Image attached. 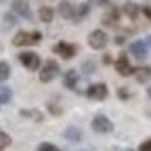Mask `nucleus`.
Listing matches in <instances>:
<instances>
[{
    "instance_id": "1",
    "label": "nucleus",
    "mask_w": 151,
    "mask_h": 151,
    "mask_svg": "<svg viewBox=\"0 0 151 151\" xmlns=\"http://www.w3.org/2000/svg\"><path fill=\"white\" fill-rule=\"evenodd\" d=\"M40 40H42L40 32H17L13 38V44L15 46H32V44H38Z\"/></svg>"
},
{
    "instance_id": "2",
    "label": "nucleus",
    "mask_w": 151,
    "mask_h": 151,
    "mask_svg": "<svg viewBox=\"0 0 151 151\" xmlns=\"http://www.w3.org/2000/svg\"><path fill=\"white\" fill-rule=\"evenodd\" d=\"M107 34L103 32V29H94V32H90L88 34V46L90 48H94V50H101V48H105V44H107Z\"/></svg>"
},
{
    "instance_id": "3",
    "label": "nucleus",
    "mask_w": 151,
    "mask_h": 151,
    "mask_svg": "<svg viewBox=\"0 0 151 151\" xmlns=\"http://www.w3.org/2000/svg\"><path fill=\"white\" fill-rule=\"evenodd\" d=\"M19 61H21V65H23L25 69L34 71V69L40 67V55H38V52H32V50H25V52L19 55Z\"/></svg>"
},
{
    "instance_id": "4",
    "label": "nucleus",
    "mask_w": 151,
    "mask_h": 151,
    "mask_svg": "<svg viewBox=\"0 0 151 151\" xmlns=\"http://www.w3.org/2000/svg\"><path fill=\"white\" fill-rule=\"evenodd\" d=\"M90 126H92L94 132H101V134H109V132L113 130V124H111V120L107 116H94Z\"/></svg>"
},
{
    "instance_id": "5",
    "label": "nucleus",
    "mask_w": 151,
    "mask_h": 151,
    "mask_svg": "<svg viewBox=\"0 0 151 151\" xmlns=\"http://www.w3.org/2000/svg\"><path fill=\"white\" fill-rule=\"evenodd\" d=\"M57 73H61V71H59V63L52 61V59L46 61V65H44L42 71H40V82H50V80H55Z\"/></svg>"
},
{
    "instance_id": "6",
    "label": "nucleus",
    "mask_w": 151,
    "mask_h": 151,
    "mask_svg": "<svg viewBox=\"0 0 151 151\" xmlns=\"http://www.w3.org/2000/svg\"><path fill=\"white\" fill-rule=\"evenodd\" d=\"M86 94H88V99H92V101H103V99H107L109 90H107L105 84H90Z\"/></svg>"
},
{
    "instance_id": "7",
    "label": "nucleus",
    "mask_w": 151,
    "mask_h": 151,
    "mask_svg": "<svg viewBox=\"0 0 151 151\" xmlns=\"http://www.w3.org/2000/svg\"><path fill=\"white\" fill-rule=\"evenodd\" d=\"M52 50L59 55V57H63V59H73L76 52H78V46L67 44V42H59V44H55V46H52Z\"/></svg>"
},
{
    "instance_id": "8",
    "label": "nucleus",
    "mask_w": 151,
    "mask_h": 151,
    "mask_svg": "<svg viewBox=\"0 0 151 151\" xmlns=\"http://www.w3.org/2000/svg\"><path fill=\"white\" fill-rule=\"evenodd\" d=\"M113 65H116V71H118L120 76H132V73H134V67L130 65V61H128L126 55H120Z\"/></svg>"
},
{
    "instance_id": "9",
    "label": "nucleus",
    "mask_w": 151,
    "mask_h": 151,
    "mask_svg": "<svg viewBox=\"0 0 151 151\" xmlns=\"http://www.w3.org/2000/svg\"><path fill=\"white\" fill-rule=\"evenodd\" d=\"M11 9L15 15L23 17V19H32V11H29V4L25 2V0H13L11 2Z\"/></svg>"
},
{
    "instance_id": "10",
    "label": "nucleus",
    "mask_w": 151,
    "mask_h": 151,
    "mask_svg": "<svg viewBox=\"0 0 151 151\" xmlns=\"http://www.w3.org/2000/svg\"><path fill=\"white\" fill-rule=\"evenodd\" d=\"M78 80H80V73L76 71V69H69L63 73V86L69 88V90H76L78 88Z\"/></svg>"
},
{
    "instance_id": "11",
    "label": "nucleus",
    "mask_w": 151,
    "mask_h": 151,
    "mask_svg": "<svg viewBox=\"0 0 151 151\" xmlns=\"http://www.w3.org/2000/svg\"><path fill=\"white\" fill-rule=\"evenodd\" d=\"M130 55L137 57V59H145V57H147V42L134 40V42L130 44Z\"/></svg>"
},
{
    "instance_id": "12",
    "label": "nucleus",
    "mask_w": 151,
    "mask_h": 151,
    "mask_svg": "<svg viewBox=\"0 0 151 151\" xmlns=\"http://www.w3.org/2000/svg\"><path fill=\"white\" fill-rule=\"evenodd\" d=\"M63 137H65L67 141H71V143H80V141H82V130L76 128V126H67V128L63 130Z\"/></svg>"
},
{
    "instance_id": "13",
    "label": "nucleus",
    "mask_w": 151,
    "mask_h": 151,
    "mask_svg": "<svg viewBox=\"0 0 151 151\" xmlns=\"http://www.w3.org/2000/svg\"><path fill=\"white\" fill-rule=\"evenodd\" d=\"M59 15L61 17H65V19H73L76 17V9H73V4L71 2H67V0H63V2H59Z\"/></svg>"
},
{
    "instance_id": "14",
    "label": "nucleus",
    "mask_w": 151,
    "mask_h": 151,
    "mask_svg": "<svg viewBox=\"0 0 151 151\" xmlns=\"http://www.w3.org/2000/svg\"><path fill=\"white\" fill-rule=\"evenodd\" d=\"M134 76H137V82L145 84L151 78V67H139V69H134Z\"/></svg>"
},
{
    "instance_id": "15",
    "label": "nucleus",
    "mask_w": 151,
    "mask_h": 151,
    "mask_svg": "<svg viewBox=\"0 0 151 151\" xmlns=\"http://www.w3.org/2000/svg\"><path fill=\"white\" fill-rule=\"evenodd\" d=\"M118 15H120V13H118L116 9H109V13L103 17V23H105V25H116V23H118Z\"/></svg>"
},
{
    "instance_id": "16",
    "label": "nucleus",
    "mask_w": 151,
    "mask_h": 151,
    "mask_svg": "<svg viewBox=\"0 0 151 151\" xmlns=\"http://www.w3.org/2000/svg\"><path fill=\"white\" fill-rule=\"evenodd\" d=\"M13 99V90L9 86H0V105H4Z\"/></svg>"
},
{
    "instance_id": "17",
    "label": "nucleus",
    "mask_w": 151,
    "mask_h": 151,
    "mask_svg": "<svg viewBox=\"0 0 151 151\" xmlns=\"http://www.w3.org/2000/svg\"><path fill=\"white\" fill-rule=\"evenodd\" d=\"M52 17H55L52 9H48V6H42V9H40V19H42V23H50Z\"/></svg>"
},
{
    "instance_id": "18",
    "label": "nucleus",
    "mask_w": 151,
    "mask_h": 151,
    "mask_svg": "<svg viewBox=\"0 0 151 151\" xmlns=\"http://www.w3.org/2000/svg\"><path fill=\"white\" fill-rule=\"evenodd\" d=\"M122 11H124V15H128L130 19H134V17L139 15V6H137V4H132V2L124 4V9H122Z\"/></svg>"
},
{
    "instance_id": "19",
    "label": "nucleus",
    "mask_w": 151,
    "mask_h": 151,
    "mask_svg": "<svg viewBox=\"0 0 151 151\" xmlns=\"http://www.w3.org/2000/svg\"><path fill=\"white\" fill-rule=\"evenodd\" d=\"M9 76H11V67L6 61H0V82H4L9 80Z\"/></svg>"
},
{
    "instance_id": "20",
    "label": "nucleus",
    "mask_w": 151,
    "mask_h": 151,
    "mask_svg": "<svg viewBox=\"0 0 151 151\" xmlns=\"http://www.w3.org/2000/svg\"><path fill=\"white\" fill-rule=\"evenodd\" d=\"M88 11H90V4H80L78 9H76V21H78V19H82V17H86L88 15Z\"/></svg>"
},
{
    "instance_id": "21",
    "label": "nucleus",
    "mask_w": 151,
    "mask_h": 151,
    "mask_svg": "<svg viewBox=\"0 0 151 151\" xmlns=\"http://www.w3.org/2000/svg\"><path fill=\"white\" fill-rule=\"evenodd\" d=\"M9 145H11V137L6 134L4 130H0V151H4Z\"/></svg>"
},
{
    "instance_id": "22",
    "label": "nucleus",
    "mask_w": 151,
    "mask_h": 151,
    "mask_svg": "<svg viewBox=\"0 0 151 151\" xmlns=\"http://www.w3.org/2000/svg\"><path fill=\"white\" fill-rule=\"evenodd\" d=\"M21 116H23V118H34L36 122H40V120H42V116H40L38 111H27V109H21Z\"/></svg>"
},
{
    "instance_id": "23",
    "label": "nucleus",
    "mask_w": 151,
    "mask_h": 151,
    "mask_svg": "<svg viewBox=\"0 0 151 151\" xmlns=\"http://www.w3.org/2000/svg\"><path fill=\"white\" fill-rule=\"evenodd\" d=\"M36 151H61V149L55 147V145H50V143H42V145H38Z\"/></svg>"
},
{
    "instance_id": "24",
    "label": "nucleus",
    "mask_w": 151,
    "mask_h": 151,
    "mask_svg": "<svg viewBox=\"0 0 151 151\" xmlns=\"http://www.w3.org/2000/svg\"><path fill=\"white\" fill-rule=\"evenodd\" d=\"M4 21H6V25H15V23H17L15 13H6V15H4Z\"/></svg>"
},
{
    "instance_id": "25",
    "label": "nucleus",
    "mask_w": 151,
    "mask_h": 151,
    "mask_svg": "<svg viewBox=\"0 0 151 151\" xmlns=\"http://www.w3.org/2000/svg\"><path fill=\"white\" fill-rule=\"evenodd\" d=\"M48 111L52 113V116H59V113H61V109H59V107H57L55 103H50V105H48Z\"/></svg>"
},
{
    "instance_id": "26",
    "label": "nucleus",
    "mask_w": 151,
    "mask_h": 151,
    "mask_svg": "<svg viewBox=\"0 0 151 151\" xmlns=\"http://www.w3.org/2000/svg\"><path fill=\"white\" fill-rule=\"evenodd\" d=\"M139 151H151V139H147V141L139 147Z\"/></svg>"
},
{
    "instance_id": "27",
    "label": "nucleus",
    "mask_w": 151,
    "mask_h": 151,
    "mask_svg": "<svg viewBox=\"0 0 151 151\" xmlns=\"http://www.w3.org/2000/svg\"><path fill=\"white\" fill-rule=\"evenodd\" d=\"M90 4H97V6H107V2L109 0H88Z\"/></svg>"
},
{
    "instance_id": "28",
    "label": "nucleus",
    "mask_w": 151,
    "mask_h": 151,
    "mask_svg": "<svg viewBox=\"0 0 151 151\" xmlns=\"http://www.w3.org/2000/svg\"><path fill=\"white\" fill-rule=\"evenodd\" d=\"M118 94H120L122 99H128V88H120V92H118Z\"/></svg>"
},
{
    "instance_id": "29",
    "label": "nucleus",
    "mask_w": 151,
    "mask_h": 151,
    "mask_svg": "<svg viewBox=\"0 0 151 151\" xmlns=\"http://www.w3.org/2000/svg\"><path fill=\"white\" fill-rule=\"evenodd\" d=\"M84 71H86V76H90V71H92V63H84Z\"/></svg>"
},
{
    "instance_id": "30",
    "label": "nucleus",
    "mask_w": 151,
    "mask_h": 151,
    "mask_svg": "<svg viewBox=\"0 0 151 151\" xmlns=\"http://www.w3.org/2000/svg\"><path fill=\"white\" fill-rule=\"evenodd\" d=\"M143 15H145L147 19H151V6H145V9H143Z\"/></svg>"
},
{
    "instance_id": "31",
    "label": "nucleus",
    "mask_w": 151,
    "mask_h": 151,
    "mask_svg": "<svg viewBox=\"0 0 151 151\" xmlns=\"http://www.w3.org/2000/svg\"><path fill=\"white\" fill-rule=\"evenodd\" d=\"M111 151H132V149H120V147H116V149H111Z\"/></svg>"
},
{
    "instance_id": "32",
    "label": "nucleus",
    "mask_w": 151,
    "mask_h": 151,
    "mask_svg": "<svg viewBox=\"0 0 151 151\" xmlns=\"http://www.w3.org/2000/svg\"><path fill=\"white\" fill-rule=\"evenodd\" d=\"M147 46H151V36H147Z\"/></svg>"
},
{
    "instance_id": "33",
    "label": "nucleus",
    "mask_w": 151,
    "mask_h": 151,
    "mask_svg": "<svg viewBox=\"0 0 151 151\" xmlns=\"http://www.w3.org/2000/svg\"><path fill=\"white\" fill-rule=\"evenodd\" d=\"M147 94H149V97H151V86H149V88H147Z\"/></svg>"
}]
</instances>
